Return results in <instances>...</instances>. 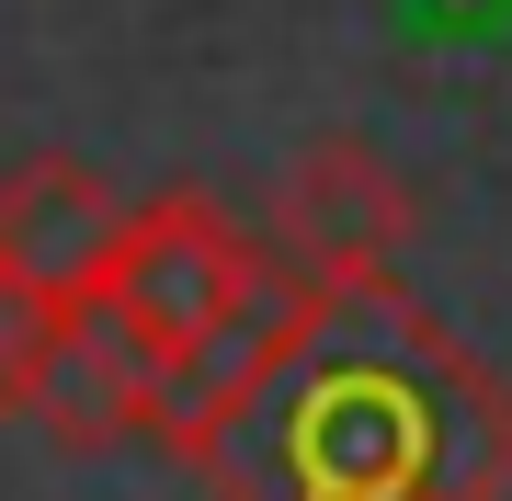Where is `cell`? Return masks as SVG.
<instances>
[{
    "instance_id": "cell-1",
    "label": "cell",
    "mask_w": 512,
    "mask_h": 501,
    "mask_svg": "<svg viewBox=\"0 0 512 501\" xmlns=\"http://www.w3.org/2000/svg\"><path fill=\"white\" fill-rule=\"evenodd\" d=\"M194 479L217 501H501L512 388L399 274H319L296 342Z\"/></svg>"
},
{
    "instance_id": "cell-2",
    "label": "cell",
    "mask_w": 512,
    "mask_h": 501,
    "mask_svg": "<svg viewBox=\"0 0 512 501\" xmlns=\"http://www.w3.org/2000/svg\"><path fill=\"white\" fill-rule=\"evenodd\" d=\"M262 297H274V262H262V240L228 217L217 194H148L126 205V228H114L103 274H92V308L126 331L148 365H183V353H205L217 331H239Z\"/></svg>"
},
{
    "instance_id": "cell-3",
    "label": "cell",
    "mask_w": 512,
    "mask_h": 501,
    "mask_svg": "<svg viewBox=\"0 0 512 501\" xmlns=\"http://www.w3.org/2000/svg\"><path fill=\"white\" fill-rule=\"evenodd\" d=\"M410 228H421V194L399 183V160H387L376 137H353V126L308 137V149L285 160V183H274V240H285L296 274H330V285L399 274Z\"/></svg>"
},
{
    "instance_id": "cell-4",
    "label": "cell",
    "mask_w": 512,
    "mask_h": 501,
    "mask_svg": "<svg viewBox=\"0 0 512 501\" xmlns=\"http://www.w3.org/2000/svg\"><path fill=\"white\" fill-rule=\"evenodd\" d=\"M23 422H35L46 445H69V456L148 445V433H160V365H148V353L114 331L92 297H69V308H57V331H46L35 410H23Z\"/></svg>"
},
{
    "instance_id": "cell-5",
    "label": "cell",
    "mask_w": 512,
    "mask_h": 501,
    "mask_svg": "<svg viewBox=\"0 0 512 501\" xmlns=\"http://www.w3.org/2000/svg\"><path fill=\"white\" fill-rule=\"evenodd\" d=\"M114 228H126V194L103 183L92 160H23L0 183V285H35V297H92Z\"/></svg>"
},
{
    "instance_id": "cell-6",
    "label": "cell",
    "mask_w": 512,
    "mask_h": 501,
    "mask_svg": "<svg viewBox=\"0 0 512 501\" xmlns=\"http://www.w3.org/2000/svg\"><path fill=\"white\" fill-rule=\"evenodd\" d=\"M69 297H35V285H0V422L35 410V365H46V331Z\"/></svg>"
}]
</instances>
